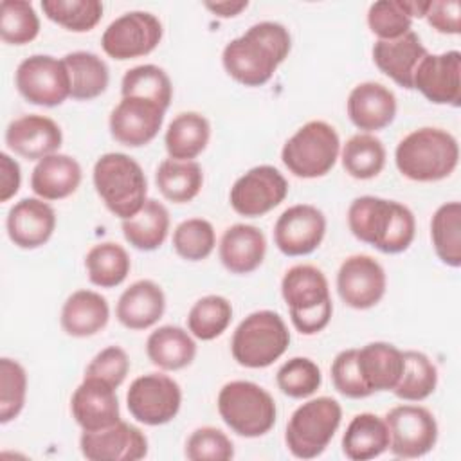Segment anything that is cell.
I'll use <instances>...</instances> for the list:
<instances>
[{"instance_id": "obj_1", "label": "cell", "mask_w": 461, "mask_h": 461, "mask_svg": "<svg viewBox=\"0 0 461 461\" xmlns=\"http://www.w3.org/2000/svg\"><path fill=\"white\" fill-rule=\"evenodd\" d=\"M290 49L292 38L285 25L259 22L225 45L221 63L225 72L240 85L263 86L288 58Z\"/></svg>"}, {"instance_id": "obj_2", "label": "cell", "mask_w": 461, "mask_h": 461, "mask_svg": "<svg viewBox=\"0 0 461 461\" xmlns=\"http://www.w3.org/2000/svg\"><path fill=\"white\" fill-rule=\"evenodd\" d=\"M348 227L357 240L384 254L405 252L416 234V220L407 205L371 194L351 202Z\"/></svg>"}, {"instance_id": "obj_3", "label": "cell", "mask_w": 461, "mask_h": 461, "mask_svg": "<svg viewBox=\"0 0 461 461\" xmlns=\"http://www.w3.org/2000/svg\"><path fill=\"white\" fill-rule=\"evenodd\" d=\"M398 171L414 182H438L454 173L459 162V144L441 128H418L405 135L396 149Z\"/></svg>"}, {"instance_id": "obj_4", "label": "cell", "mask_w": 461, "mask_h": 461, "mask_svg": "<svg viewBox=\"0 0 461 461\" xmlns=\"http://www.w3.org/2000/svg\"><path fill=\"white\" fill-rule=\"evenodd\" d=\"M281 294L294 328L303 335L322 331L333 313L328 279L313 265H295L281 279Z\"/></svg>"}, {"instance_id": "obj_5", "label": "cell", "mask_w": 461, "mask_h": 461, "mask_svg": "<svg viewBox=\"0 0 461 461\" xmlns=\"http://www.w3.org/2000/svg\"><path fill=\"white\" fill-rule=\"evenodd\" d=\"M94 187L106 209L121 220L140 211L148 200V180L140 164L126 153L101 155L92 171Z\"/></svg>"}, {"instance_id": "obj_6", "label": "cell", "mask_w": 461, "mask_h": 461, "mask_svg": "<svg viewBox=\"0 0 461 461\" xmlns=\"http://www.w3.org/2000/svg\"><path fill=\"white\" fill-rule=\"evenodd\" d=\"M290 331L283 317L272 310H258L247 315L232 333V358L249 369L272 366L285 355Z\"/></svg>"}, {"instance_id": "obj_7", "label": "cell", "mask_w": 461, "mask_h": 461, "mask_svg": "<svg viewBox=\"0 0 461 461\" xmlns=\"http://www.w3.org/2000/svg\"><path fill=\"white\" fill-rule=\"evenodd\" d=\"M218 412L223 423L243 438L267 434L277 416L272 394L249 380L227 382L218 393Z\"/></svg>"}, {"instance_id": "obj_8", "label": "cell", "mask_w": 461, "mask_h": 461, "mask_svg": "<svg viewBox=\"0 0 461 461\" xmlns=\"http://www.w3.org/2000/svg\"><path fill=\"white\" fill-rule=\"evenodd\" d=\"M342 421V407L331 396H319L299 405L285 432L288 450L299 459L321 456L333 439Z\"/></svg>"}, {"instance_id": "obj_9", "label": "cell", "mask_w": 461, "mask_h": 461, "mask_svg": "<svg viewBox=\"0 0 461 461\" xmlns=\"http://www.w3.org/2000/svg\"><path fill=\"white\" fill-rule=\"evenodd\" d=\"M340 153L335 128L324 121L303 124L283 146L281 160L297 178H319L331 171Z\"/></svg>"}, {"instance_id": "obj_10", "label": "cell", "mask_w": 461, "mask_h": 461, "mask_svg": "<svg viewBox=\"0 0 461 461\" xmlns=\"http://www.w3.org/2000/svg\"><path fill=\"white\" fill-rule=\"evenodd\" d=\"M14 85L20 95L38 106H58L70 97V76L63 59L49 54L25 58L16 72Z\"/></svg>"}, {"instance_id": "obj_11", "label": "cell", "mask_w": 461, "mask_h": 461, "mask_svg": "<svg viewBox=\"0 0 461 461\" xmlns=\"http://www.w3.org/2000/svg\"><path fill=\"white\" fill-rule=\"evenodd\" d=\"M130 414L144 425L169 423L180 411V385L164 373H148L135 378L126 393Z\"/></svg>"}, {"instance_id": "obj_12", "label": "cell", "mask_w": 461, "mask_h": 461, "mask_svg": "<svg viewBox=\"0 0 461 461\" xmlns=\"http://www.w3.org/2000/svg\"><path fill=\"white\" fill-rule=\"evenodd\" d=\"M160 20L148 11H130L115 18L101 36L103 50L119 61L153 52L162 40Z\"/></svg>"}, {"instance_id": "obj_13", "label": "cell", "mask_w": 461, "mask_h": 461, "mask_svg": "<svg viewBox=\"0 0 461 461\" xmlns=\"http://www.w3.org/2000/svg\"><path fill=\"white\" fill-rule=\"evenodd\" d=\"M384 420L389 430V450L396 457H421L429 454L438 441L436 418L421 405H396Z\"/></svg>"}, {"instance_id": "obj_14", "label": "cell", "mask_w": 461, "mask_h": 461, "mask_svg": "<svg viewBox=\"0 0 461 461\" xmlns=\"http://www.w3.org/2000/svg\"><path fill=\"white\" fill-rule=\"evenodd\" d=\"M288 194L283 173L268 164L256 166L241 175L229 193L230 207L247 218H259L276 209Z\"/></svg>"}, {"instance_id": "obj_15", "label": "cell", "mask_w": 461, "mask_h": 461, "mask_svg": "<svg viewBox=\"0 0 461 461\" xmlns=\"http://www.w3.org/2000/svg\"><path fill=\"white\" fill-rule=\"evenodd\" d=\"M387 288L384 267L367 254H355L342 261L337 272V292L355 310L376 306Z\"/></svg>"}, {"instance_id": "obj_16", "label": "cell", "mask_w": 461, "mask_h": 461, "mask_svg": "<svg viewBox=\"0 0 461 461\" xmlns=\"http://www.w3.org/2000/svg\"><path fill=\"white\" fill-rule=\"evenodd\" d=\"M326 216L310 203H297L281 212L274 225V243L285 256H308L324 240Z\"/></svg>"}, {"instance_id": "obj_17", "label": "cell", "mask_w": 461, "mask_h": 461, "mask_svg": "<svg viewBox=\"0 0 461 461\" xmlns=\"http://www.w3.org/2000/svg\"><path fill=\"white\" fill-rule=\"evenodd\" d=\"M412 88L434 104H461V52L427 54L412 76Z\"/></svg>"}, {"instance_id": "obj_18", "label": "cell", "mask_w": 461, "mask_h": 461, "mask_svg": "<svg viewBox=\"0 0 461 461\" xmlns=\"http://www.w3.org/2000/svg\"><path fill=\"white\" fill-rule=\"evenodd\" d=\"M79 448L88 461H137L148 454V438L135 425L119 420L101 430H83Z\"/></svg>"}, {"instance_id": "obj_19", "label": "cell", "mask_w": 461, "mask_h": 461, "mask_svg": "<svg viewBox=\"0 0 461 461\" xmlns=\"http://www.w3.org/2000/svg\"><path fill=\"white\" fill-rule=\"evenodd\" d=\"M164 113L166 110L151 101L122 97L110 113V133L122 146H146L158 135Z\"/></svg>"}, {"instance_id": "obj_20", "label": "cell", "mask_w": 461, "mask_h": 461, "mask_svg": "<svg viewBox=\"0 0 461 461\" xmlns=\"http://www.w3.org/2000/svg\"><path fill=\"white\" fill-rule=\"evenodd\" d=\"M70 411L83 430H101L121 420L115 387L85 376L70 398Z\"/></svg>"}, {"instance_id": "obj_21", "label": "cell", "mask_w": 461, "mask_h": 461, "mask_svg": "<svg viewBox=\"0 0 461 461\" xmlns=\"http://www.w3.org/2000/svg\"><path fill=\"white\" fill-rule=\"evenodd\" d=\"M63 142L61 128L45 115H22L9 122L5 130V144L16 155L27 160H41L58 153Z\"/></svg>"}, {"instance_id": "obj_22", "label": "cell", "mask_w": 461, "mask_h": 461, "mask_svg": "<svg viewBox=\"0 0 461 461\" xmlns=\"http://www.w3.org/2000/svg\"><path fill=\"white\" fill-rule=\"evenodd\" d=\"M9 240L20 249H38L45 245L56 229V212L41 198H23L7 212Z\"/></svg>"}, {"instance_id": "obj_23", "label": "cell", "mask_w": 461, "mask_h": 461, "mask_svg": "<svg viewBox=\"0 0 461 461\" xmlns=\"http://www.w3.org/2000/svg\"><path fill=\"white\" fill-rule=\"evenodd\" d=\"M427 54L414 31L394 40H378L373 45V61L378 70L407 90H412V76Z\"/></svg>"}, {"instance_id": "obj_24", "label": "cell", "mask_w": 461, "mask_h": 461, "mask_svg": "<svg viewBox=\"0 0 461 461\" xmlns=\"http://www.w3.org/2000/svg\"><path fill=\"white\" fill-rule=\"evenodd\" d=\"M348 115L366 133L384 130L396 117V97L382 83L364 81L349 92Z\"/></svg>"}, {"instance_id": "obj_25", "label": "cell", "mask_w": 461, "mask_h": 461, "mask_svg": "<svg viewBox=\"0 0 461 461\" xmlns=\"http://www.w3.org/2000/svg\"><path fill=\"white\" fill-rule=\"evenodd\" d=\"M166 310V295L151 279H140L130 285L115 306L117 321L128 330H148L155 326Z\"/></svg>"}, {"instance_id": "obj_26", "label": "cell", "mask_w": 461, "mask_h": 461, "mask_svg": "<svg viewBox=\"0 0 461 461\" xmlns=\"http://www.w3.org/2000/svg\"><path fill=\"white\" fill-rule=\"evenodd\" d=\"M220 261L230 274H250L265 259V234L247 223H236L225 229L220 240Z\"/></svg>"}, {"instance_id": "obj_27", "label": "cell", "mask_w": 461, "mask_h": 461, "mask_svg": "<svg viewBox=\"0 0 461 461\" xmlns=\"http://www.w3.org/2000/svg\"><path fill=\"white\" fill-rule=\"evenodd\" d=\"M81 178L83 171L74 157L52 153L34 166L31 189L41 200H63L77 191Z\"/></svg>"}, {"instance_id": "obj_28", "label": "cell", "mask_w": 461, "mask_h": 461, "mask_svg": "<svg viewBox=\"0 0 461 461\" xmlns=\"http://www.w3.org/2000/svg\"><path fill=\"white\" fill-rule=\"evenodd\" d=\"M110 319L106 299L94 290H76L61 308V328L67 335L85 339L99 333Z\"/></svg>"}, {"instance_id": "obj_29", "label": "cell", "mask_w": 461, "mask_h": 461, "mask_svg": "<svg viewBox=\"0 0 461 461\" xmlns=\"http://www.w3.org/2000/svg\"><path fill=\"white\" fill-rule=\"evenodd\" d=\"M357 362L371 393L393 391L403 369V353L389 342H369L357 351Z\"/></svg>"}, {"instance_id": "obj_30", "label": "cell", "mask_w": 461, "mask_h": 461, "mask_svg": "<svg viewBox=\"0 0 461 461\" xmlns=\"http://www.w3.org/2000/svg\"><path fill=\"white\" fill-rule=\"evenodd\" d=\"M389 450V430L385 420L373 412L351 418L342 436V452L351 461H369Z\"/></svg>"}, {"instance_id": "obj_31", "label": "cell", "mask_w": 461, "mask_h": 461, "mask_svg": "<svg viewBox=\"0 0 461 461\" xmlns=\"http://www.w3.org/2000/svg\"><path fill=\"white\" fill-rule=\"evenodd\" d=\"M146 355L153 366L164 371L187 367L196 357V342L180 326H160L146 340Z\"/></svg>"}, {"instance_id": "obj_32", "label": "cell", "mask_w": 461, "mask_h": 461, "mask_svg": "<svg viewBox=\"0 0 461 461\" xmlns=\"http://www.w3.org/2000/svg\"><path fill=\"white\" fill-rule=\"evenodd\" d=\"M211 124L198 112H182L167 126L164 144L169 158L193 160L209 144Z\"/></svg>"}, {"instance_id": "obj_33", "label": "cell", "mask_w": 461, "mask_h": 461, "mask_svg": "<svg viewBox=\"0 0 461 461\" xmlns=\"http://www.w3.org/2000/svg\"><path fill=\"white\" fill-rule=\"evenodd\" d=\"M124 240L137 250L158 249L169 232V212L164 203L155 198H148L140 211L121 223Z\"/></svg>"}, {"instance_id": "obj_34", "label": "cell", "mask_w": 461, "mask_h": 461, "mask_svg": "<svg viewBox=\"0 0 461 461\" xmlns=\"http://www.w3.org/2000/svg\"><path fill=\"white\" fill-rule=\"evenodd\" d=\"M155 184L166 200L187 203L202 191L203 171L194 160L164 158L155 171Z\"/></svg>"}, {"instance_id": "obj_35", "label": "cell", "mask_w": 461, "mask_h": 461, "mask_svg": "<svg viewBox=\"0 0 461 461\" xmlns=\"http://www.w3.org/2000/svg\"><path fill=\"white\" fill-rule=\"evenodd\" d=\"M70 76V97L90 101L104 94L110 81L108 65L94 52L76 50L63 58Z\"/></svg>"}, {"instance_id": "obj_36", "label": "cell", "mask_w": 461, "mask_h": 461, "mask_svg": "<svg viewBox=\"0 0 461 461\" xmlns=\"http://www.w3.org/2000/svg\"><path fill=\"white\" fill-rule=\"evenodd\" d=\"M85 267L92 285L99 288H113L128 277L131 261L124 247L113 241H104L94 245L86 252Z\"/></svg>"}, {"instance_id": "obj_37", "label": "cell", "mask_w": 461, "mask_h": 461, "mask_svg": "<svg viewBox=\"0 0 461 461\" xmlns=\"http://www.w3.org/2000/svg\"><path fill=\"white\" fill-rule=\"evenodd\" d=\"M340 160L349 176L369 180L382 173L385 166V148L378 137L371 133H357L344 144Z\"/></svg>"}, {"instance_id": "obj_38", "label": "cell", "mask_w": 461, "mask_h": 461, "mask_svg": "<svg viewBox=\"0 0 461 461\" xmlns=\"http://www.w3.org/2000/svg\"><path fill=\"white\" fill-rule=\"evenodd\" d=\"M121 95L146 99L167 110L173 99V85L164 68L151 63L137 65L122 76Z\"/></svg>"}, {"instance_id": "obj_39", "label": "cell", "mask_w": 461, "mask_h": 461, "mask_svg": "<svg viewBox=\"0 0 461 461\" xmlns=\"http://www.w3.org/2000/svg\"><path fill=\"white\" fill-rule=\"evenodd\" d=\"M430 238L436 256L448 267L461 265V203L439 205L430 220Z\"/></svg>"}, {"instance_id": "obj_40", "label": "cell", "mask_w": 461, "mask_h": 461, "mask_svg": "<svg viewBox=\"0 0 461 461\" xmlns=\"http://www.w3.org/2000/svg\"><path fill=\"white\" fill-rule=\"evenodd\" d=\"M403 369L393 393L405 402H421L429 398L438 385V369L421 351H402Z\"/></svg>"}, {"instance_id": "obj_41", "label": "cell", "mask_w": 461, "mask_h": 461, "mask_svg": "<svg viewBox=\"0 0 461 461\" xmlns=\"http://www.w3.org/2000/svg\"><path fill=\"white\" fill-rule=\"evenodd\" d=\"M232 321V306L223 295L198 299L187 313V330L198 340L220 337Z\"/></svg>"}, {"instance_id": "obj_42", "label": "cell", "mask_w": 461, "mask_h": 461, "mask_svg": "<svg viewBox=\"0 0 461 461\" xmlns=\"http://www.w3.org/2000/svg\"><path fill=\"white\" fill-rule=\"evenodd\" d=\"M43 14L72 32H88L103 18L99 0H43Z\"/></svg>"}, {"instance_id": "obj_43", "label": "cell", "mask_w": 461, "mask_h": 461, "mask_svg": "<svg viewBox=\"0 0 461 461\" xmlns=\"http://www.w3.org/2000/svg\"><path fill=\"white\" fill-rule=\"evenodd\" d=\"M40 32V18L31 2L4 0L0 4V36L9 45H25Z\"/></svg>"}, {"instance_id": "obj_44", "label": "cell", "mask_w": 461, "mask_h": 461, "mask_svg": "<svg viewBox=\"0 0 461 461\" xmlns=\"http://www.w3.org/2000/svg\"><path fill=\"white\" fill-rule=\"evenodd\" d=\"M214 245V227L203 218L184 220L173 230V249L185 261H202L209 258Z\"/></svg>"}, {"instance_id": "obj_45", "label": "cell", "mask_w": 461, "mask_h": 461, "mask_svg": "<svg viewBox=\"0 0 461 461\" xmlns=\"http://www.w3.org/2000/svg\"><path fill=\"white\" fill-rule=\"evenodd\" d=\"M277 387L283 394L303 400L312 396L322 384L321 367L308 357H294L286 360L276 375Z\"/></svg>"}, {"instance_id": "obj_46", "label": "cell", "mask_w": 461, "mask_h": 461, "mask_svg": "<svg viewBox=\"0 0 461 461\" xmlns=\"http://www.w3.org/2000/svg\"><path fill=\"white\" fill-rule=\"evenodd\" d=\"M27 394V373L13 358L0 360V423H9L22 412Z\"/></svg>"}, {"instance_id": "obj_47", "label": "cell", "mask_w": 461, "mask_h": 461, "mask_svg": "<svg viewBox=\"0 0 461 461\" xmlns=\"http://www.w3.org/2000/svg\"><path fill=\"white\" fill-rule=\"evenodd\" d=\"M367 25L378 40H394L412 31L405 0H380L369 5Z\"/></svg>"}, {"instance_id": "obj_48", "label": "cell", "mask_w": 461, "mask_h": 461, "mask_svg": "<svg viewBox=\"0 0 461 461\" xmlns=\"http://www.w3.org/2000/svg\"><path fill=\"white\" fill-rule=\"evenodd\" d=\"M185 457L191 461H229L234 457V445L223 430L200 427L185 441Z\"/></svg>"}, {"instance_id": "obj_49", "label": "cell", "mask_w": 461, "mask_h": 461, "mask_svg": "<svg viewBox=\"0 0 461 461\" xmlns=\"http://www.w3.org/2000/svg\"><path fill=\"white\" fill-rule=\"evenodd\" d=\"M357 351L358 348H349L340 351L333 362H331V382L335 385V389L346 396V398H367L373 393L369 391V387L366 385L360 369H358V362H357Z\"/></svg>"}, {"instance_id": "obj_50", "label": "cell", "mask_w": 461, "mask_h": 461, "mask_svg": "<svg viewBox=\"0 0 461 461\" xmlns=\"http://www.w3.org/2000/svg\"><path fill=\"white\" fill-rule=\"evenodd\" d=\"M130 371V358L126 351L119 346H108L101 349L86 366L85 376L101 378L112 387H119Z\"/></svg>"}, {"instance_id": "obj_51", "label": "cell", "mask_w": 461, "mask_h": 461, "mask_svg": "<svg viewBox=\"0 0 461 461\" xmlns=\"http://www.w3.org/2000/svg\"><path fill=\"white\" fill-rule=\"evenodd\" d=\"M423 18H427L429 25L441 34H459L461 4L457 0H432L429 2Z\"/></svg>"}, {"instance_id": "obj_52", "label": "cell", "mask_w": 461, "mask_h": 461, "mask_svg": "<svg viewBox=\"0 0 461 461\" xmlns=\"http://www.w3.org/2000/svg\"><path fill=\"white\" fill-rule=\"evenodd\" d=\"M20 182V164L7 153H0V202H7L18 193Z\"/></svg>"}, {"instance_id": "obj_53", "label": "cell", "mask_w": 461, "mask_h": 461, "mask_svg": "<svg viewBox=\"0 0 461 461\" xmlns=\"http://www.w3.org/2000/svg\"><path fill=\"white\" fill-rule=\"evenodd\" d=\"M249 2L247 0H238V2H207L205 7L214 13L220 18H232L238 16L243 9H247Z\"/></svg>"}]
</instances>
